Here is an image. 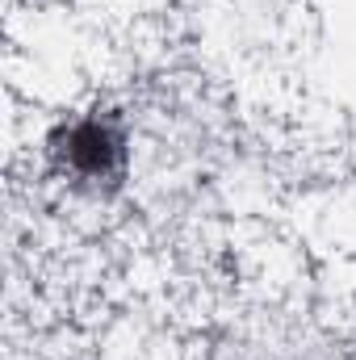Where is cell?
Returning <instances> with one entry per match:
<instances>
[{
    "label": "cell",
    "mask_w": 356,
    "mask_h": 360,
    "mask_svg": "<svg viewBox=\"0 0 356 360\" xmlns=\"http://www.w3.org/2000/svg\"><path fill=\"white\" fill-rule=\"evenodd\" d=\"M68 155H72V164L84 168V172H105V168L113 164V155H117V143H113V134L101 130V126H80V130L72 134Z\"/></svg>",
    "instance_id": "obj_1"
}]
</instances>
